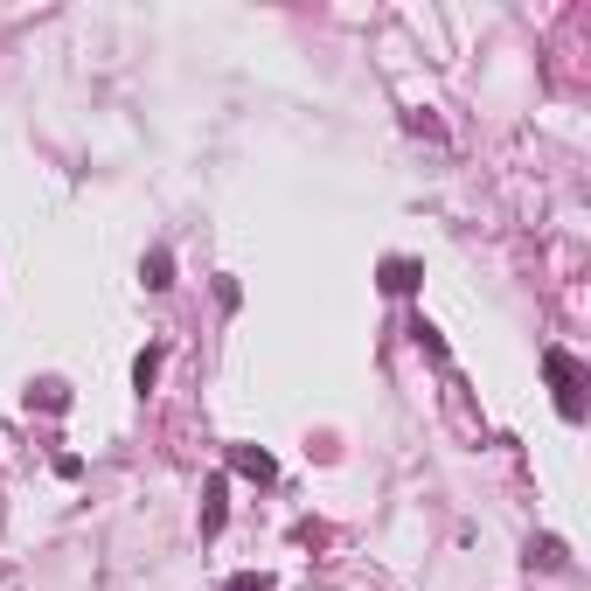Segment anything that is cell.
<instances>
[{
    "instance_id": "obj_8",
    "label": "cell",
    "mask_w": 591,
    "mask_h": 591,
    "mask_svg": "<svg viewBox=\"0 0 591 591\" xmlns=\"http://www.w3.org/2000/svg\"><path fill=\"white\" fill-rule=\"evenodd\" d=\"M28 404H42V411H63V404H70V390L49 376V383H35V390H28Z\"/></svg>"
},
{
    "instance_id": "obj_2",
    "label": "cell",
    "mask_w": 591,
    "mask_h": 591,
    "mask_svg": "<svg viewBox=\"0 0 591 591\" xmlns=\"http://www.w3.org/2000/svg\"><path fill=\"white\" fill-rule=\"evenodd\" d=\"M230 466H237L244 480H258V487H265V480H279V459H272V452H258V445H230Z\"/></svg>"
},
{
    "instance_id": "obj_9",
    "label": "cell",
    "mask_w": 591,
    "mask_h": 591,
    "mask_svg": "<svg viewBox=\"0 0 591 591\" xmlns=\"http://www.w3.org/2000/svg\"><path fill=\"white\" fill-rule=\"evenodd\" d=\"M223 591H272V578H230Z\"/></svg>"
},
{
    "instance_id": "obj_6",
    "label": "cell",
    "mask_w": 591,
    "mask_h": 591,
    "mask_svg": "<svg viewBox=\"0 0 591 591\" xmlns=\"http://www.w3.org/2000/svg\"><path fill=\"white\" fill-rule=\"evenodd\" d=\"M160 355H167L160 341H153V348H140V355H133V383H140V390H153V376H160Z\"/></svg>"
},
{
    "instance_id": "obj_5",
    "label": "cell",
    "mask_w": 591,
    "mask_h": 591,
    "mask_svg": "<svg viewBox=\"0 0 591 591\" xmlns=\"http://www.w3.org/2000/svg\"><path fill=\"white\" fill-rule=\"evenodd\" d=\"M223 494H230V487H223V473H216V480H209V501H202V536L223 529Z\"/></svg>"
},
{
    "instance_id": "obj_4",
    "label": "cell",
    "mask_w": 591,
    "mask_h": 591,
    "mask_svg": "<svg viewBox=\"0 0 591 591\" xmlns=\"http://www.w3.org/2000/svg\"><path fill=\"white\" fill-rule=\"evenodd\" d=\"M383 293H418V265L411 258H383Z\"/></svg>"
},
{
    "instance_id": "obj_3",
    "label": "cell",
    "mask_w": 591,
    "mask_h": 591,
    "mask_svg": "<svg viewBox=\"0 0 591 591\" xmlns=\"http://www.w3.org/2000/svg\"><path fill=\"white\" fill-rule=\"evenodd\" d=\"M140 279H147V293H167V286H174V251H167V244H153L147 258H140Z\"/></svg>"
},
{
    "instance_id": "obj_7",
    "label": "cell",
    "mask_w": 591,
    "mask_h": 591,
    "mask_svg": "<svg viewBox=\"0 0 591 591\" xmlns=\"http://www.w3.org/2000/svg\"><path fill=\"white\" fill-rule=\"evenodd\" d=\"M529 564H536V571H564V543H557V536L529 543Z\"/></svg>"
},
{
    "instance_id": "obj_1",
    "label": "cell",
    "mask_w": 591,
    "mask_h": 591,
    "mask_svg": "<svg viewBox=\"0 0 591 591\" xmlns=\"http://www.w3.org/2000/svg\"><path fill=\"white\" fill-rule=\"evenodd\" d=\"M543 369H550V383H557V411H564V425H585V369H578V355H571V348H550Z\"/></svg>"
}]
</instances>
